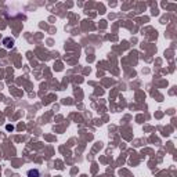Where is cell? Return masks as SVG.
<instances>
[{
    "instance_id": "obj_1",
    "label": "cell",
    "mask_w": 177,
    "mask_h": 177,
    "mask_svg": "<svg viewBox=\"0 0 177 177\" xmlns=\"http://www.w3.org/2000/svg\"><path fill=\"white\" fill-rule=\"evenodd\" d=\"M28 176L29 177H39V172L37 170H29L28 172Z\"/></svg>"
}]
</instances>
